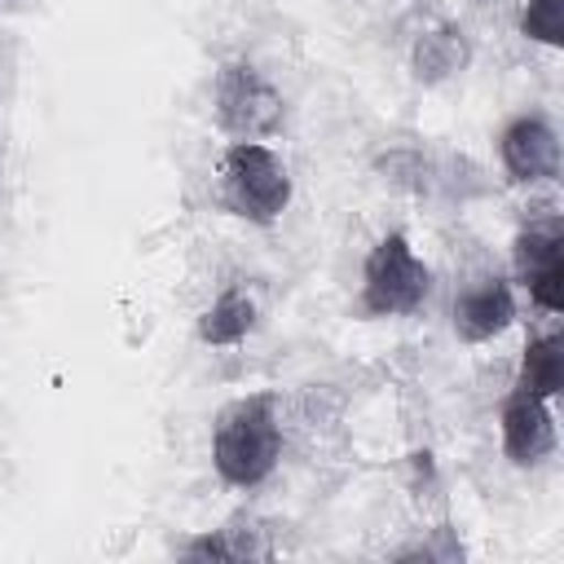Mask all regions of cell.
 Listing matches in <instances>:
<instances>
[{
  "instance_id": "cell-1",
  "label": "cell",
  "mask_w": 564,
  "mask_h": 564,
  "mask_svg": "<svg viewBox=\"0 0 564 564\" xmlns=\"http://www.w3.org/2000/svg\"><path fill=\"white\" fill-rule=\"evenodd\" d=\"M207 449H212V471L225 489H238V494L260 489L278 471L286 449L282 397L273 388H256L225 401L212 419Z\"/></svg>"
},
{
  "instance_id": "cell-2",
  "label": "cell",
  "mask_w": 564,
  "mask_h": 564,
  "mask_svg": "<svg viewBox=\"0 0 564 564\" xmlns=\"http://www.w3.org/2000/svg\"><path fill=\"white\" fill-rule=\"evenodd\" d=\"M295 203L291 163L273 141H225L216 154V207L251 229H273Z\"/></svg>"
},
{
  "instance_id": "cell-3",
  "label": "cell",
  "mask_w": 564,
  "mask_h": 564,
  "mask_svg": "<svg viewBox=\"0 0 564 564\" xmlns=\"http://www.w3.org/2000/svg\"><path fill=\"white\" fill-rule=\"evenodd\" d=\"M432 264L419 256L414 238L392 225L383 229L366 256H361V278H357V317L366 322H388V317H414L432 300Z\"/></svg>"
},
{
  "instance_id": "cell-4",
  "label": "cell",
  "mask_w": 564,
  "mask_h": 564,
  "mask_svg": "<svg viewBox=\"0 0 564 564\" xmlns=\"http://www.w3.org/2000/svg\"><path fill=\"white\" fill-rule=\"evenodd\" d=\"M207 97L225 141H273L286 128V93L251 57H225L212 70Z\"/></svg>"
},
{
  "instance_id": "cell-5",
  "label": "cell",
  "mask_w": 564,
  "mask_h": 564,
  "mask_svg": "<svg viewBox=\"0 0 564 564\" xmlns=\"http://www.w3.org/2000/svg\"><path fill=\"white\" fill-rule=\"evenodd\" d=\"M494 154L502 167V181L516 189H542L555 185L564 172V141L555 119L542 106H524L502 119L494 137Z\"/></svg>"
},
{
  "instance_id": "cell-6",
  "label": "cell",
  "mask_w": 564,
  "mask_h": 564,
  "mask_svg": "<svg viewBox=\"0 0 564 564\" xmlns=\"http://www.w3.org/2000/svg\"><path fill=\"white\" fill-rule=\"evenodd\" d=\"M507 278L546 317L564 313V220H560V212L533 216L516 229Z\"/></svg>"
},
{
  "instance_id": "cell-7",
  "label": "cell",
  "mask_w": 564,
  "mask_h": 564,
  "mask_svg": "<svg viewBox=\"0 0 564 564\" xmlns=\"http://www.w3.org/2000/svg\"><path fill=\"white\" fill-rule=\"evenodd\" d=\"M520 317V291L507 273H476L467 278L449 300V330L458 344L480 348L502 339Z\"/></svg>"
},
{
  "instance_id": "cell-8",
  "label": "cell",
  "mask_w": 564,
  "mask_h": 564,
  "mask_svg": "<svg viewBox=\"0 0 564 564\" xmlns=\"http://www.w3.org/2000/svg\"><path fill=\"white\" fill-rule=\"evenodd\" d=\"M498 449L520 471H533V467L551 463L555 449H560L555 401H542V397L511 383L502 405H498Z\"/></svg>"
},
{
  "instance_id": "cell-9",
  "label": "cell",
  "mask_w": 564,
  "mask_h": 564,
  "mask_svg": "<svg viewBox=\"0 0 564 564\" xmlns=\"http://www.w3.org/2000/svg\"><path fill=\"white\" fill-rule=\"evenodd\" d=\"M476 62V44L467 35L463 22L454 18H432L427 26L414 31L410 48H405V70L419 88H445L454 79H463Z\"/></svg>"
},
{
  "instance_id": "cell-10",
  "label": "cell",
  "mask_w": 564,
  "mask_h": 564,
  "mask_svg": "<svg viewBox=\"0 0 564 564\" xmlns=\"http://www.w3.org/2000/svg\"><path fill=\"white\" fill-rule=\"evenodd\" d=\"M260 326V300L247 282H225L194 317V339L203 348H238Z\"/></svg>"
},
{
  "instance_id": "cell-11",
  "label": "cell",
  "mask_w": 564,
  "mask_h": 564,
  "mask_svg": "<svg viewBox=\"0 0 564 564\" xmlns=\"http://www.w3.org/2000/svg\"><path fill=\"white\" fill-rule=\"evenodd\" d=\"M511 383L542 397V401H555L564 392V335H560V326L538 330V335L524 339Z\"/></svg>"
},
{
  "instance_id": "cell-12",
  "label": "cell",
  "mask_w": 564,
  "mask_h": 564,
  "mask_svg": "<svg viewBox=\"0 0 564 564\" xmlns=\"http://www.w3.org/2000/svg\"><path fill=\"white\" fill-rule=\"evenodd\" d=\"M370 172H375L388 189L414 194V198H423V194H432V189L441 185V163H436L423 145H388V150L375 154Z\"/></svg>"
},
{
  "instance_id": "cell-13",
  "label": "cell",
  "mask_w": 564,
  "mask_h": 564,
  "mask_svg": "<svg viewBox=\"0 0 564 564\" xmlns=\"http://www.w3.org/2000/svg\"><path fill=\"white\" fill-rule=\"evenodd\" d=\"M176 555L198 560V564H238V560H260L269 551L260 546V529H238V520H234L220 529H198L194 538H185L176 546Z\"/></svg>"
},
{
  "instance_id": "cell-14",
  "label": "cell",
  "mask_w": 564,
  "mask_h": 564,
  "mask_svg": "<svg viewBox=\"0 0 564 564\" xmlns=\"http://www.w3.org/2000/svg\"><path fill=\"white\" fill-rule=\"evenodd\" d=\"M516 31H520L529 44L560 48V44H564V0H520Z\"/></svg>"
},
{
  "instance_id": "cell-15",
  "label": "cell",
  "mask_w": 564,
  "mask_h": 564,
  "mask_svg": "<svg viewBox=\"0 0 564 564\" xmlns=\"http://www.w3.org/2000/svg\"><path fill=\"white\" fill-rule=\"evenodd\" d=\"M0 4H4V0H0Z\"/></svg>"
}]
</instances>
